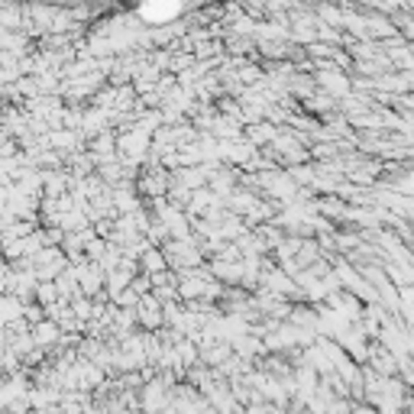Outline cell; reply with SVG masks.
<instances>
[{
	"instance_id": "6da1fadb",
	"label": "cell",
	"mask_w": 414,
	"mask_h": 414,
	"mask_svg": "<svg viewBox=\"0 0 414 414\" xmlns=\"http://www.w3.org/2000/svg\"><path fill=\"white\" fill-rule=\"evenodd\" d=\"M149 142H152V136L146 130H140L136 123L123 126V133H117V159L130 162V165H142L146 152H149Z\"/></svg>"
},
{
	"instance_id": "7a4b0ae2",
	"label": "cell",
	"mask_w": 414,
	"mask_h": 414,
	"mask_svg": "<svg viewBox=\"0 0 414 414\" xmlns=\"http://www.w3.org/2000/svg\"><path fill=\"white\" fill-rule=\"evenodd\" d=\"M169 185H172V175L165 169H159V165H146V169L136 175V194H142V198H165L169 194Z\"/></svg>"
},
{
	"instance_id": "3957f363",
	"label": "cell",
	"mask_w": 414,
	"mask_h": 414,
	"mask_svg": "<svg viewBox=\"0 0 414 414\" xmlns=\"http://www.w3.org/2000/svg\"><path fill=\"white\" fill-rule=\"evenodd\" d=\"M136 405H140L142 414H159L169 408V388L162 386L159 379H152L146 386L140 388V398H136Z\"/></svg>"
},
{
	"instance_id": "277c9868",
	"label": "cell",
	"mask_w": 414,
	"mask_h": 414,
	"mask_svg": "<svg viewBox=\"0 0 414 414\" xmlns=\"http://www.w3.org/2000/svg\"><path fill=\"white\" fill-rule=\"evenodd\" d=\"M75 272H78V292L85 295V298H101L104 295V269L94 263H81L75 265Z\"/></svg>"
},
{
	"instance_id": "5b68a950",
	"label": "cell",
	"mask_w": 414,
	"mask_h": 414,
	"mask_svg": "<svg viewBox=\"0 0 414 414\" xmlns=\"http://www.w3.org/2000/svg\"><path fill=\"white\" fill-rule=\"evenodd\" d=\"M136 324H142L146 327V333H156V330H162V304L152 298V295H142L140 304H136Z\"/></svg>"
},
{
	"instance_id": "8992f818",
	"label": "cell",
	"mask_w": 414,
	"mask_h": 414,
	"mask_svg": "<svg viewBox=\"0 0 414 414\" xmlns=\"http://www.w3.org/2000/svg\"><path fill=\"white\" fill-rule=\"evenodd\" d=\"M256 201H259V198H256V191L240 188V185H236V188L224 198V210H226V214H233V217H240V220H243V217L256 207Z\"/></svg>"
},
{
	"instance_id": "52a82bcc",
	"label": "cell",
	"mask_w": 414,
	"mask_h": 414,
	"mask_svg": "<svg viewBox=\"0 0 414 414\" xmlns=\"http://www.w3.org/2000/svg\"><path fill=\"white\" fill-rule=\"evenodd\" d=\"M29 337H33V347L42 349V353H49V349L58 347L62 330H58L52 320H42V324H36V327H29Z\"/></svg>"
},
{
	"instance_id": "ba28073f",
	"label": "cell",
	"mask_w": 414,
	"mask_h": 414,
	"mask_svg": "<svg viewBox=\"0 0 414 414\" xmlns=\"http://www.w3.org/2000/svg\"><path fill=\"white\" fill-rule=\"evenodd\" d=\"M275 133H279V126H272V123H249V126H243V140L253 146V149H259V146H269V142L275 140Z\"/></svg>"
},
{
	"instance_id": "9c48e42d",
	"label": "cell",
	"mask_w": 414,
	"mask_h": 414,
	"mask_svg": "<svg viewBox=\"0 0 414 414\" xmlns=\"http://www.w3.org/2000/svg\"><path fill=\"white\" fill-rule=\"evenodd\" d=\"M136 265L142 269V275H156V272H165L169 265H165V256H162V249H156V246H149L146 253L136 259Z\"/></svg>"
},
{
	"instance_id": "30bf717a",
	"label": "cell",
	"mask_w": 414,
	"mask_h": 414,
	"mask_svg": "<svg viewBox=\"0 0 414 414\" xmlns=\"http://www.w3.org/2000/svg\"><path fill=\"white\" fill-rule=\"evenodd\" d=\"M230 356H233L230 343H214V347L201 349V366H204V369H217L220 363H226Z\"/></svg>"
},
{
	"instance_id": "8fae6325",
	"label": "cell",
	"mask_w": 414,
	"mask_h": 414,
	"mask_svg": "<svg viewBox=\"0 0 414 414\" xmlns=\"http://www.w3.org/2000/svg\"><path fill=\"white\" fill-rule=\"evenodd\" d=\"M304 110L314 113V117H327L330 110H337V101H333V97H327L324 91H314V94L304 101Z\"/></svg>"
},
{
	"instance_id": "7c38bea8",
	"label": "cell",
	"mask_w": 414,
	"mask_h": 414,
	"mask_svg": "<svg viewBox=\"0 0 414 414\" xmlns=\"http://www.w3.org/2000/svg\"><path fill=\"white\" fill-rule=\"evenodd\" d=\"M301 243H304V240H298V236H285L282 243L272 249L275 259H279V263H285V259H295V256L301 253Z\"/></svg>"
},
{
	"instance_id": "4fadbf2b",
	"label": "cell",
	"mask_w": 414,
	"mask_h": 414,
	"mask_svg": "<svg viewBox=\"0 0 414 414\" xmlns=\"http://www.w3.org/2000/svg\"><path fill=\"white\" fill-rule=\"evenodd\" d=\"M52 301H58L56 282H39L36 285V304H39V308H49Z\"/></svg>"
},
{
	"instance_id": "5bb4252c",
	"label": "cell",
	"mask_w": 414,
	"mask_h": 414,
	"mask_svg": "<svg viewBox=\"0 0 414 414\" xmlns=\"http://www.w3.org/2000/svg\"><path fill=\"white\" fill-rule=\"evenodd\" d=\"M23 320H26L29 327H36V324H42V320H46V310L33 301V304H26V308H23Z\"/></svg>"
},
{
	"instance_id": "9a60e30c",
	"label": "cell",
	"mask_w": 414,
	"mask_h": 414,
	"mask_svg": "<svg viewBox=\"0 0 414 414\" xmlns=\"http://www.w3.org/2000/svg\"><path fill=\"white\" fill-rule=\"evenodd\" d=\"M349 414H379L376 408H369V405H353V411Z\"/></svg>"
},
{
	"instance_id": "2e32d148",
	"label": "cell",
	"mask_w": 414,
	"mask_h": 414,
	"mask_svg": "<svg viewBox=\"0 0 414 414\" xmlns=\"http://www.w3.org/2000/svg\"><path fill=\"white\" fill-rule=\"evenodd\" d=\"M26 414H52V408H46V411H26Z\"/></svg>"
}]
</instances>
